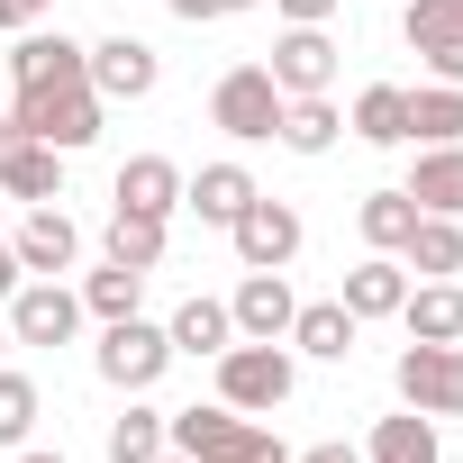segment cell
I'll list each match as a JSON object with an SVG mask.
<instances>
[{
  "instance_id": "6da1fadb",
  "label": "cell",
  "mask_w": 463,
  "mask_h": 463,
  "mask_svg": "<svg viewBox=\"0 0 463 463\" xmlns=\"http://www.w3.org/2000/svg\"><path fill=\"white\" fill-rule=\"evenodd\" d=\"M164 445L191 454V463H291V445H282L273 427H255L246 409H227V400L173 409V418H164Z\"/></svg>"
},
{
  "instance_id": "7a4b0ae2",
  "label": "cell",
  "mask_w": 463,
  "mask_h": 463,
  "mask_svg": "<svg viewBox=\"0 0 463 463\" xmlns=\"http://www.w3.org/2000/svg\"><path fill=\"white\" fill-rule=\"evenodd\" d=\"M100 91H91V73H46V82H19V109H10V128H28V137H46L55 155H82L91 137H100Z\"/></svg>"
},
{
  "instance_id": "3957f363",
  "label": "cell",
  "mask_w": 463,
  "mask_h": 463,
  "mask_svg": "<svg viewBox=\"0 0 463 463\" xmlns=\"http://www.w3.org/2000/svg\"><path fill=\"white\" fill-rule=\"evenodd\" d=\"M291 382H300L291 345L246 336V345H227V354H218V400H227V409H246V418H273V409L291 400Z\"/></svg>"
},
{
  "instance_id": "277c9868",
  "label": "cell",
  "mask_w": 463,
  "mask_h": 463,
  "mask_svg": "<svg viewBox=\"0 0 463 463\" xmlns=\"http://www.w3.org/2000/svg\"><path fill=\"white\" fill-rule=\"evenodd\" d=\"M209 128H227L237 146H264V137L282 128V82H273L264 64H227L218 91H209Z\"/></svg>"
},
{
  "instance_id": "5b68a950",
  "label": "cell",
  "mask_w": 463,
  "mask_h": 463,
  "mask_svg": "<svg viewBox=\"0 0 463 463\" xmlns=\"http://www.w3.org/2000/svg\"><path fill=\"white\" fill-rule=\"evenodd\" d=\"M164 364H173V336H164V327H146V318H109V327H100V382H109V391L137 400V391L164 382Z\"/></svg>"
},
{
  "instance_id": "8992f818",
  "label": "cell",
  "mask_w": 463,
  "mask_h": 463,
  "mask_svg": "<svg viewBox=\"0 0 463 463\" xmlns=\"http://www.w3.org/2000/svg\"><path fill=\"white\" fill-rule=\"evenodd\" d=\"M400 400L418 409V418H463V345H400Z\"/></svg>"
},
{
  "instance_id": "52a82bcc",
  "label": "cell",
  "mask_w": 463,
  "mask_h": 463,
  "mask_svg": "<svg viewBox=\"0 0 463 463\" xmlns=\"http://www.w3.org/2000/svg\"><path fill=\"white\" fill-rule=\"evenodd\" d=\"M227 237H237V264H246V273H282V264L300 255L309 227H300V209H291V200H264V191H255V200H246V218L227 227Z\"/></svg>"
},
{
  "instance_id": "ba28073f",
  "label": "cell",
  "mask_w": 463,
  "mask_h": 463,
  "mask_svg": "<svg viewBox=\"0 0 463 463\" xmlns=\"http://www.w3.org/2000/svg\"><path fill=\"white\" fill-rule=\"evenodd\" d=\"M73 327H82V291H64L46 273H28L10 291V345H73Z\"/></svg>"
},
{
  "instance_id": "9c48e42d",
  "label": "cell",
  "mask_w": 463,
  "mask_h": 463,
  "mask_svg": "<svg viewBox=\"0 0 463 463\" xmlns=\"http://www.w3.org/2000/svg\"><path fill=\"white\" fill-rule=\"evenodd\" d=\"M400 37H409V55H418L436 82H463V0H409V10H400Z\"/></svg>"
},
{
  "instance_id": "30bf717a",
  "label": "cell",
  "mask_w": 463,
  "mask_h": 463,
  "mask_svg": "<svg viewBox=\"0 0 463 463\" xmlns=\"http://www.w3.org/2000/svg\"><path fill=\"white\" fill-rule=\"evenodd\" d=\"M82 73H91L100 100H146L164 82V55L146 37H100V46H82Z\"/></svg>"
},
{
  "instance_id": "8fae6325",
  "label": "cell",
  "mask_w": 463,
  "mask_h": 463,
  "mask_svg": "<svg viewBox=\"0 0 463 463\" xmlns=\"http://www.w3.org/2000/svg\"><path fill=\"white\" fill-rule=\"evenodd\" d=\"M264 73L282 82V100L336 91V37H327V28H282V37H273V64H264Z\"/></svg>"
},
{
  "instance_id": "7c38bea8",
  "label": "cell",
  "mask_w": 463,
  "mask_h": 463,
  "mask_svg": "<svg viewBox=\"0 0 463 463\" xmlns=\"http://www.w3.org/2000/svg\"><path fill=\"white\" fill-rule=\"evenodd\" d=\"M0 191H10V200H64V155L46 137L0 118Z\"/></svg>"
},
{
  "instance_id": "4fadbf2b",
  "label": "cell",
  "mask_w": 463,
  "mask_h": 463,
  "mask_svg": "<svg viewBox=\"0 0 463 463\" xmlns=\"http://www.w3.org/2000/svg\"><path fill=\"white\" fill-rule=\"evenodd\" d=\"M10 255H19V273H73V255H82V227L55 209V200H37L28 218H19V237H10Z\"/></svg>"
},
{
  "instance_id": "5bb4252c",
  "label": "cell",
  "mask_w": 463,
  "mask_h": 463,
  "mask_svg": "<svg viewBox=\"0 0 463 463\" xmlns=\"http://www.w3.org/2000/svg\"><path fill=\"white\" fill-rule=\"evenodd\" d=\"M227 318H237V336L282 345V336H291V318H300V300H291V282H282V273H246V282H237V300H227Z\"/></svg>"
},
{
  "instance_id": "9a60e30c",
  "label": "cell",
  "mask_w": 463,
  "mask_h": 463,
  "mask_svg": "<svg viewBox=\"0 0 463 463\" xmlns=\"http://www.w3.org/2000/svg\"><path fill=\"white\" fill-rule=\"evenodd\" d=\"M246 200H255V173H246V164H200V173L182 182V209H191L200 227H237Z\"/></svg>"
},
{
  "instance_id": "2e32d148",
  "label": "cell",
  "mask_w": 463,
  "mask_h": 463,
  "mask_svg": "<svg viewBox=\"0 0 463 463\" xmlns=\"http://www.w3.org/2000/svg\"><path fill=\"white\" fill-rule=\"evenodd\" d=\"M118 209L173 218V209H182V164H173V155H128V164H118Z\"/></svg>"
},
{
  "instance_id": "e0dca14e",
  "label": "cell",
  "mask_w": 463,
  "mask_h": 463,
  "mask_svg": "<svg viewBox=\"0 0 463 463\" xmlns=\"http://www.w3.org/2000/svg\"><path fill=\"white\" fill-rule=\"evenodd\" d=\"M354 318H400V300H409V264L400 255H364L354 273H345V291H336Z\"/></svg>"
},
{
  "instance_id": "ac0fdd59",
  "label": "cell",
  "mask_w": 463,
  "mask_h": 463,
  "mask_svg": "<svg viewBox=\"0 0 463 463\" xmlns=\"http://www.w3.org/2000/svg\"><path fill=\"white\" fill-rule=\"evenodd\" d=\"M400 327L418 345H463V282H418L400 300Z\"/></svg>"
},
{
  "instance_id": "d6986e66",
  "label": "cell",
  "mask_w": 463,
  "mask_h": 463,
  "mask_svg": "<svg viewBox=\"0 0 463 463\" xmlns=\"http://www.w3.org/2000/svg\"><path fill=\"white\" fill-rule=\"evenodd\" d=\"M354 327H364V318H354L345 300H309L282 345H300V354H318V364H345V354H354Z\"/></svg>"
},
{
  "instance_id": "ffe728a7",
  "label": "cell",
  "mask_w": 463,
  "mask_h": 463,
  "mask_svg": "<svg viewBox=\"0 0 463 463\" xmlns=\"http://www.w3.org/2000/svg\"><path fill=\"white\" fill-rule=\"evenodd\" d=\"M400 191H409L427 218H463V146H427L418 173H409Z\"/></svg>"
},
{
  "instance_id": "44dd1931",
  "label": "cell",
  "mask_w": 463,
  "mask_h": 463,
  "mask_svg": "<svg viewBox=\"0 0 463 463\" xmlns=\"http://www.w3.org/2000/svg\"><path fill=\"white\" fill-rule=\"evenodd\" d=\"M400 264H409V273H427V282H454V273H463V218H427V209H418Z\"/></svg>"
},
{
  "instance_id": "7402d4cb",
  "label": "cell",
  "mask_w": 463,
  "mask_h": 463,
  "mask_svg": "<svg viewBox=\"0 0 463 463\" xmlns=\"http://www.w3.org/2000/svg\"><path fill=\"white\" fill-rule=\"evenodd\" d=\"M409 146H463V82H418L409 91Z\"/></svg>"
},
{
  "instance_id": "603a6c76",
  "label": "cell",
  "mask_w": 463,
  "mask_h": 463,
  "mask_svg": "<svg viewBox=\"0 0 463 463\" xmlns=\"http://www.w3.org/2000/svg\"><path fill=\"white\" fill-rule=\"evenodd\" d=\"M164 336H173V354H227L237 345V318H227V300H182Z\"/></svg>"
},
{
  "instance_id": "cb8c5ba5",
  "label": "cell",
  "mask_w": 463,
  "mask_h": 463,
  "mask_svg": "<svg viewBox=\"0 0 463 463\" xmlns=\"http://www.w3.org/2000/svg\"><path fill=\"white\" fill-rule=\"evenodd\" d=\"M364 146H409V91L400 82H373V91H354V118H345Z\"/></svg>"
},
{
  "instance_id": "d4e9b609",
  "label": "cell",
  "mask_w": 463,
  "mask_h": 463,
  "mask_svg": "<svg viewBox=\"0 0 463 463\" xmlns=\"http://www.w3.org/2000/svg\"><path fill=\"white\" fill-rule=\"evenodd\" d=\"M291 155H327L336 137H345V118H336V100L327 91H309V100H282V128H273Z\"/></svg>"
},
{
  "instance_id": "484cf974",
  "label": "cell",
  "mask_w": 463,
  "mask_h": 463,
  "mask_svg": "<svg viewBox=\"0 0 463 463\" xmlns=\"http://www.w3.org/2000/svg\"><path fill=\"white\" fill-rule=\"evenodd\" d=\"M364 463H445V454H436V418H418V409L382 418L373 445H364Z\"/></svg>"
},
{
  "instance_id": "4316f807",
  "label": "cell",
  "mask_w": 463,
  "mask_h": 463,
  "mask_svg": "<svg viewBox=\"0 0 463 463\" xmlns=\"http://www.w3.org/2000/svg\"><path fill=\"white\" fill-rule=\"evenodd\" d=\"M46 73H82V46L55 37V28H19V46H10V82H46Z\"/></svg>"
},
{
  "instance_id": "83f0119b",
  "label": "cell",
  "mask_w": 463,
  "mask_h": 463,
  "mask_svg": "<svg viewBox=\"0 0 463 463\" xmlns=\"http://www.w3.org/2000/svg\"><path fill=\"white\" fill-rule=\"evenodd\" d=\"M354 227H364V246H373V255H400V246H409V227H418V200H409V191H373V200L354 209Z\"/></svg>"
},
{
  "instance_id": "f1b7e54d",
  "label": "cell",
  "mask_w": 463,
  "mask_h": 463,
  "mask_svg": "<svg viewBox=\"0 0 463 463\" xmlns=\"http://www.w3.org/2000/svg\"><path fill=\"white\" fill-rule=\"evenodd\" d=\"M109 264L155 273V264H164V218H146V209H109Z\"/></svg>"
},
{
  "instance_id": "f546056e",
  "label": "cell",
  "mask_w": 463,
  "mask_h": 463,
  "mask_svg": "<svg viewBox=\"0 0 463 463\" xmlns=\"http://www.w3.org/2000/svg\"><path fill=\"white\" fill-rule=\"evenodd\" d=\"M137 300H146V273L137 264H100L91 282H82V309L109 327V318H137Z\"/></svg>"
},
{
  "instance_id": "4dcf8cb0",
  "label": "cell",
  "mask_w": 463,
  "mask_h": 463,
  "mask_svg": "<svg viewBox=\"0 0 463 463\" xmlns=\"http://www.w3.org/2000/svg\"><path fill=\"white\" fill-rule=\"evenodd\" d=\"M155 454H164V409L137 400V409L109 427V463H155Z\"/></svg>"
},
{
  "instance_id": "1f68e13d",
  "label": "cell",
  "mask_w": 463,
  "mask_h": 463,
  "mask_svg": "<svg viewBox=\"0 0 463 463\" xmlns=\"http://www.w3.org/2000/svg\"><path fill=\"white\" fill-rule=\"evenodd\" d=\"M28 427H37V382L0 373V445H28Z\"/></svg>"
},
{
  "instance_id": "d6a6232c",
  "label": "cell",
  "mask_w": 463,
  "mask_h": 463,
  "mask_svg": "<svg viewBox=\"0 0 463 463\" xmlns=\"http://www.w3.org/2000/svg\"><path fill=\"white\" fill-rule=\"evenodd\" d=\"M273 10H282L291 28H327V19H336V0H273Z\"/></svg>"
},
{
  "instance_id": "836d02e7",
  "label": "cell",
  "mask_w": 463,
  "mask_h": 463,
  "mask_svg": "<svg viewBox=\"0 0 463 463\" xmlns=\"http://www.w3.org/2000/svg\"><path fill=\"white\" fill-rule=\"evenodd\" d=\"M46 10H55V0H0V28H10V37H19V28H37Z\"/></svg>"
},
{
  "instance_id": "e575fe53",
  "label": "cell",
  "mask_w": 463,
  "mask_h": 463,
  "mask_svg": "<svg viewBox=\"0 0 463 463\" xmlns=\"http://www.w3.org/2000/svg\"><path fill=\"white\" fill-rule=\"evenodd\" d=\"M291 463H364V445H309V454H291Z\"/></svg>"
},
{
  "instance_id": "d590c367",
  "label": "cell",
  "mask_w": 463,
  "mask_h": 463,
  "mask_svg": "<svg viewBox=\"0 0 463 463\" xmlns=\"http://www.w3.org/2000/svg\"><path fill=\"white\" fill-rule=\"evenodd\" d=\"M19 282H28V273H19V255H10V237H0V300H10Z\"/></svg>"
},
{
  "instance_id": "8d00e7d4",
  "label": "cell",
  "mask_w": 463,
  "mask_h": 463,
  "mask_svg": "<svg viewBox=\"0 0 463 463\" xmlns=\"http://www.w3.org/2000/svg\"><path fill=\"white\" fill-rule=\"evenodd\" d=\"M164 10H173V19H191V28H200V19H218V0H164Z\"/></svg>"
},
{
  "instance_id": "74e56055",
  "label": "cell",
  "mask_w": 463,
  "mask_h": 463,
  "mask_svg": "<svg viewBox=\"0 0 463 463\" xmlns=\"http://www.w3.org/2000/svg\"><path fill=\"white\" fill-rule=\"evenodd\" d=\"M227 10H264V0H218V19H227Z\"/></svg>"
},
{
  "instance_id": "f35d334b",
  "label": "cell",
  "mask_w": 463,
  "mask_h": 463,
  "mask_svg": "<svg viewBox=\"0 0 463 463\" xmlns=\"http://www.w3.org/2000/svg\"><path fill=\"white\" fill-rule=\"evenodd\" d=\"M155 463H191V454H173V445H164V454H155Z\"/></svg>"
},
{
  "instance_id": "ab89813d",
  "label": "cell",
  "mask_w": 463,
  "mask_h": 463,
  "mask_svg": "<svg viewBox=\"0 0 463 463\" xmlns=\"http://www.w3.org/2000/svg\"><path fill=\"white\" fill-rule=\"evenodd\" d=\"M19 463H64V454H19Z\"/></svg>"
},
{
  "instance_id": "60d3db41",
  "label": "cell",
  "mask_w": 463,
  "mask_h": 463,
  "mask_svg": "<svg viewBox=\"0 0 463 463\" xmlns=\"http://www.w3.org/2000/svg\"><path fill=\"white\" fill-rule=\"evenodd\" d=\"M0 345H10V318H0Z\"/></svg>"
}]
</instances>
